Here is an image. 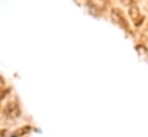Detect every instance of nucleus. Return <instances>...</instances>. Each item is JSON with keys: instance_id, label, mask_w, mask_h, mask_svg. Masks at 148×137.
Instances as JSON below:
<instances>
[{"instance_id": "2", "label": "nucleus", "mask_w": 148, "mask_h": 137, "mask_svg": "<svg viewBox=\"0 0 148 137\" xmlns=\"http://www.w3.org/2000/svg\"><path fill=\"white\" fill-rule=\"evenodd\" d=\"M111 17H112V20H114L119 27H122V28L125 29V30H129L127 22H126V20L123 17L122 13H121L118 9H112V10H111Z\"/></svg>"}, {"instance_id": "7", "label": "nucleus", "mask_w": 148, "mask_h": 137, "mask_svg": "<svg viewBox=\"0 0 148 137\" xmlns=\"http://www.w3.org/2000/svg\"><path fill=\"white\" fill-rule=\"evenodd\" d=\"M3 86H5V81H3V78L0 76V89H3Z\"/></svg>"}, {"instance_id": "3", "label": "nucleus", "mask_w": 148, "mask_h": 137, "mask_svg": "<svg viewBox=\"0 0 148 137\" xmlns=\"http://www.w3.org/2000/svg\"><path fill=\"white\" fill-rule=\"evenodd\" d=\"M130 16H131V19H132L133 21H137L138 17L141 19V17H140V13H139V8H138V6H137L134 2H133V3L131 5V7H130Z\"/></svg>"}, {"instance_id": "6", "label": "nucleus", "mask_w": 148, "mask_h": 137, "mask_svg": "<svg viewBox=\"0 0 148 137\" xmlns=\"http://www.w3.org/2000/svg\"><path fill=\"white\" fill-rule=\"evenodd\" d=\"M7 134V129H0V137H5Z\"/></svg>"}, {"instance_id": "1", "label": "nucleus", "mask_w": 148, "mask_h": 137, "mask_svg": "<svg viewBox=\"0 0 148 137\" xmlns=\"http://www.w3.org/2000/svg\"><path fill=\"white\" fill-rule=\"evenodd\" d=\"M2 113L7 119H17L21 115V108L16 102H9L3 107Z\"/></svg>"}, {"instance_id": "5", "label": "nucleus", "mask_w": 148, "mask_h": 137, "mask_svg": "<svg viewBox=\"0 0 148 137\" xmlns=\"http://www.w3.org/2000/svg\"><path fill=\"white\" fill-rule=\"evenodd\" d=\"M9 91H10V89H0V102H2L6 98V96L9 93Z\"/></svg>"}, {"instance_id": "4", "label": "nucleus", "mask_w": 148, "mask_h": 137, "mask_svg": "<svg viewBox=\"0 0 148 137\" xmlns=\"http://www.w3.org/2000/svg\"><path fill=\"white\" fill-rule=\"evenodd\" d=\"M31 130V127L30 126H25V127H23V128H21L15 135L14 137H20V136H23V135H25V134H28L29 131Z\"/></svg>"}]
</instances>
